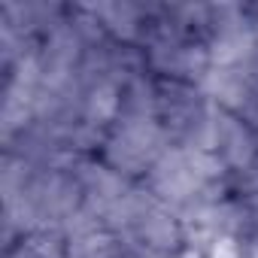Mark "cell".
Instances as JSON below:
<instances>
[{"instance_id":"obj_1","label":"cell","mask_w":258,"mask_h":258,"mask_svg":"<svg viewBox=\"0 0 258 258\" xmlns=\"http://www.w3.org/2000/svg\"><path fill=\"white\" fill-rule=\"evenodd\" d=\"M249 16H252V22H255V28H258V7H252V10H249Z\"/></svg>"}]
</instances>
